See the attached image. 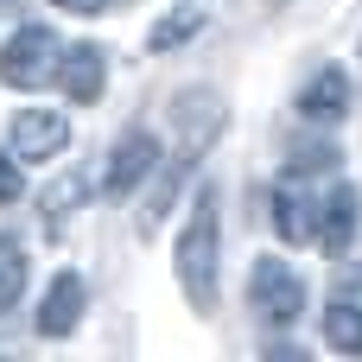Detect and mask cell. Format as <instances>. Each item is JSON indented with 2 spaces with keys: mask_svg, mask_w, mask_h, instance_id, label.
Masks as SVG:
<instances>
[{
  "mask_svg": "<svg viewBox=\"0 0 362 362\" xmlns=\"http://www.w3.org/2000/svg\"><path fill=\"white\" fill-rule=\"evenodd\" d=\"M274 229H280L286 242H312V229H318V223L305 216V197L280 191V197H274Z\"/></svg>",
  "mask_w": 362,
  "mask_h": 362,
  "instance_id": "14",
  "label": "cell"
},
{
  "mask_svg": "<svg viewBox=\"0 0 362 362\" xmlns=\"http://www.w3.org/2000/svg\"><path fill=\"white\" fill-rule=\"evenodd\" d=\"M325 344L344 350V356H362V312L356 305H325Z\"/></svg>",
  "mask_w": 362,
  "mask_h": 362,
  "instance_id": "11",
  "label": "cell"
},
{
  "mask_svg": "<svg viewBox=\"0 0 362 362\" xmlns=\"http://www.w3.org/2000/svg\"><path fill=\"white\" fill-rule=\"evenodd\" d=\"M57 6H64V13H83V19H89V13H102L108 0H57Z\"/></svg>",
  "mask_w": 362,
  "mask_h": 362,
  "instance_id": "18",
  "label": "cell"
},
{
  "mask_svg": "<svg viewBox=\"0 0 362 362\" xmlns=\"http://www.w3.org/2000/svg\"><path fill=\"white\" fill-rule=\"evenodd\" d=\"M153 165H159V140H153V134H127V140L108 153V178H102V185L121 197V191H134Z\"/></svg>",
  "mask_w": 362,
  "mask_h": 362,
  "instance_id": "5",
  "label": "cell"
},
{
  "mask_svg": "<svg viewBox=\"0 0 362 362\" xmlns=\"http://www.w3.org/2000/svg\"><path fill=\"white\" fill-rule=\"evenodd\" d=\"M178 280L197 312L216 305V191H197V204H191V223L178 235Z\"/></svg>",
  "mask_w": 362,
  "mask_h": 362,
  "instance_id": "1",
  "label": "cell"
},
{
  "mask_svg": "<svg viewBox=\"0 0 362 362\" xmlns=\"http://www.w3.org/2000/svg\"><path fill=\"white\" fill-rule=\"evenodd\" d=\"M76 318H83V280L76 274H57L51 293H45V305H38V337H64Z\"/></svg>",
  "mask_w": 362,
  "mask_h": 362,
  "instance_id": "8",
  "label": "cell"
},
{
  "mask_svg": "<svg viewBox=\"0 0 362 362\" xmlns=\"http://www.w3.org/2000/svg\"><path fill=\"white\" fill-rule=\"evenodd\" d=\"M248 305H255L267 325H293V318L305 312V286H299V274H293L286 261H255V274H248Z\"/></svg>",
  "mask_w": 362,
  "mask_h": 362,
  "instance_id": "3",
  "label": "cell"
},
{
  "mask_svg": "<svg viewBox=\"0 0 362 362\" xmlns=\"http://www.w3.org/2000/svg\"><path fill=\"white\" fill-rule=\"evenodd\" d=\"M0 204H19V159L0 153Z\"/></svg>",
  "mask_w": 362,
  "mask_h": 362,
  "instance_id": "17",
  "label": "cell"
},
{
  "mask_svg": "<svg viewBox=\"0 0 362 362\" xmlns=\"http://www.w3.org/2000/svg\"><path fill=\"white\" fill-rule=\"evenodd\" d=\"M191 32H197V13H185V19H159L146 45H153V51H172V45H185Z\"/></svg>",
  "mask_w": 362,
  "mask_h": 362,
  "instance_id": "16",
  "label": "cell"
},
{
  "mask_svg": "<svg viewBox=\"0 0 362 362\" xmlns=\"http://www.w3.org/2000/svg\"><path fill=\"white\" fill-rule=\"evenodd\" d=\"M172 115H178V127H185V146H178V159H197V153L210 146V134L223 127V108H216V95H210V89H191V95H185Z\"/></svg>",
  "mask_w": 362,
  "mask_h": 362,
  "instance_id": "6",
  "label": "cell"
},
{
  "mask_svg": "<svg viewBox=\"0 0 362 362\" xmlns=\"http://www.w3.org/2000/svg\"><path fill=\"white\" fill-rule=\"evenodd\" d=\"M25 293V248L19 235H0V312H13Z\"/></svg>",
  "mask_w": 362,
  "mask_h": 362,
  "instance_id": "13",
  "label": "cell"
},
{
  "mask_svg": "<svg viewBox=\"0 0 362 362\" xmlns=\"http://www.w3.org/2000/svg\"><path fill=\"white\" fill-rule=\"evenodd\" d=\"M57 76H64V95L89 108V102L102 95V76H108V64H102V51H95V45H76V51L64 57V70H57Z\"/></svg>",
  "mask_w": 362,
  "mask_h": 362,
  "instance_id": "9",
  "label": "cell"
},
{
  "mask_svg": "<svg viewBox=\"0 0 362 362\" xmlns=\"http://www.w3.org/2000/svg\"><path fill=\"white\" fill-rule=\"evenodd\" d=\"M299 115H305V121H344V115H350V83H344V70H318V76L299 89Z\"/></svg>",
  "mask_w": 362,
  "mask_h": 362,
  "instance_id": "7",
  "label": "cell"
},
{
  "mask_svg": "<svg viewBox=\"0 0 362 362\" xmlns=\"http://www.w3.org/2000/svg\"><path fill=\"white\" fill-rule=\"evenodd\" d=\"M83 178L70 172V178H57L51 191H45V235H64V216H76V204H83Z\"/></svg>",
  "mask_w": 362,
  "mask_h": 362,
  "instance_id": "12",
  "label": "cell"
},
{
  "mask_svg": "<svg viewBox=\"0 0 362 362\" xmlns=\"http://www.w3.org/2000/svg\"><path fill=\"white\" fill-rule=\"evenodd\" d=\"M286 165H293V172H325V165H337V146H331V140H325V146H318V140H299Z\"/></svg>",
  "mask_w": 362,
  "mask_h": 362,
  "instance_id": "15",
  "label": "cell"
},
{
  "mask_svg": "<svg viewBox=\"0 0 362 362\" xmlns=\"http://www.w3.org/2000/svg\"><path fill=\"white\" fill-rule=\"evenodd\" d=\"M57 146H70V121L57 108H19L13 115V153L19 159H51Z\"/></svg>",
  "mask_w": 362,
  "mask_h": 362,
  "instance_id": "4",
  "label": "cell"
},
{
  "mask_svg": "<svg viewBox=\"0 0 362 362\" xmlns=\"http://www.w3.org/2000/svg\"><path fill=\"white\" fill-rule=\"evenodd\" d=\"M312 235L325 242V255H344V248H350V235H356V191H350V185L331 191V204H325V216H318Z\"/></svg>",
  "mask_w": 362,
  "mask_h": 362,
  "instance_id": "10",
  "label": "cell"
},
{
  "mask_svg": "<svg viewBox=\"0 0 362 362\" xmlns=\"http://www.w3.org/2000/svg\"><path fill=\"white\" fill-rule=\"evenodd\" d=\"M57 32L51 25H19L13 38H6V51H0V76L13 83V89H38L51 70H57Z\"/></svg>",
  "mask_w": 362,
  "mask_h": 362,
  "instance_id": "2",
  "label": "cell"
}]
</instances>
